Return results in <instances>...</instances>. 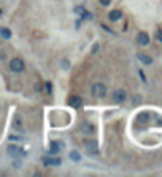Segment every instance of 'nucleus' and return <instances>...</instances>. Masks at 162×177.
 Listing matches in <instances>:
<instances>
[{
  "label": "nucleus",
  "mask_w": 162,
  "mask_h": 177,
  "mask_svg": "<svg viewBox=\"0 0 162 177\" xmlns=\"http://www.w3.org/2000/svg\"><path fill=\"white\" fill-rule=\"evenodd\" d=\"M156 38H157V42H160V43H162V29H159V31H157Z\"/></svg>",
  "instance_id": "nucleus-15"
},
{
  "label": "nucleus",
  "mask_w": 162,
  "mask_h": 177,
  "mask_svg": "<svg viewBox=\"0 0 162 177\" xmlns=\"http://www.w3.org/2000/svg\"><path fill=\"white\" fill-rule=\"evenodd\" d=\"M43 163L48 166H60V160L59 158H43Z\"/></svg>",
  "instance_id": "nucleus-8"
},
{
  "label": "nucleus",
  "mask_w": 162,
  "mask_h": 177,
  "mask_svg": "<svg viewBox=\"0 0 162 177\" xmlns=\"http://www.w3.org/2000/svg\"><path fill=\"white\" fill-rule=\"evenodd\" d=\"M15 128H18V129H21V120L16 117V120H15Z\"/></svg>",
  "instance_id": "nucleus-17"
},
{
  "label": "nucleus",
  "mask_w": 162,
  "mask_h": 177,
  "mask_svg": "<svg viewBox=\"0 0 162 177\" xmlns=\"http://www.w3.org/2000/svg\"><path fill=\"white\" fill-rule=\"evenodd\" d=\"M67 104L70 105V107H73V109H80L81 105H83V99L80 97V96H76V94H73V96H70L68 97V101H67Z\"/></svg>",
  "instance_id": "nucleus-4"
},
{
  "label": "nucleus",
  "mask_w": 162,
  "mask_h": 177,
  "mask_svg": "<svg viewBox=\"0 0 162 177\" xmlns=\"http://www.w3.org/2000/svg\"><path fill=\"white\" fill-rule=\"evenodd\" d=\"M92 96L94 97H105L107 96V86H105L103 83L92 85Z\"/></svg>",
  "instance_id": "nucleus-2"
},
{
  "label": "nucleus",
  "mask_w": 162,
  "mask_h": 177,
  "mask_svg": "<svg viewBox=\"0 0 162 177\" xmlns=\"http://www.w3.org/2000/svg\"><path fill=\"white\" fill-rule=\"evenodd\" d=\"M51 91H53V85L48 81V83H46V93H49V94H51Z\"/></svg>",
  "instance_id": "nucleus-16"
},
{
  "label": "nucleus",
  "mask_w": 162,
  "mask_h": 177,
  "mask_svg": "<svg viewBox=\"0 0 162 177\" xmlns=\"http://www.w3.org/2000/svg\"><path fill=\"white\" fill-rule=\"evenodd\" d=\"M0 15H2V10H0Z\"/></svg>",
  "instance_id": "nucleus-20"
},
{
  "label": "nucleus",
  "mask_w": 162,
  "mask_h": 177,
  "mask_svg": "<svg viewBox=\"0 0 162 177\" xmlns=\"http://www.w3.org/2000/svg\"><path fill=\"white\" fill-rule=\"evenodd\" d=\"M137 42L142 46H146L148 43H150V35H148L146 32H140L138 35H137Z\"/></svg>",
  "instance_id": "nucleus-7"
},
{
  "label": "nucleus",
  "mask_w": 162,
  "mask_h": 177,
  "mask_svg": "<svg viewBox=\"0 0 162 177\" xmlns=\"http://www.w3.org/2000/svg\"><path fill=\"white\" fill-rule=\"evenodd\" d=\"M75 11L80 13V15H83V13H84V8H83V6H78V8H75Z\"/></svg>",
  "instance_id": "nucleus-19"
},
{
  "label": "nucleus",
  "mask_w": 162,
  "mask_h": 177,
  "mask_svg": "<svg viewBox=\"0 0 162 177\" xmlns=\"http://www.w3.org/2000/svg\"><path fill=\"white\" fill-rule=\"evenodd\" d=\"M121 16H122V13L119 10H113V11H110V15H108L110 21H118V19H121Z\"/></svg>",
  "instance_id": "nucleus-9"
},
{
  "label": "nucleus",
  "mask_w": 162,
  "mask_h": 177,
  "mask_svg": "<svg viewBox=\"0 0 162 177\" xmlns=\"http://www.w3.org/2000/svg\"><path fill=\"white\" fill-rule=\"evenodd\" d=\"M26 64H24V61L21 59V58H13L10 61V70L11 72H16V74H21L24 70Z\"/></svg>",
  "instance_id": "nucleus-1"
},
{
  "label": "nucleus",
  "mask_w": 162,
  "mask_h": 177,
  "mask_svg": "<svg viewBox=\"0 0 162 177\" xmlns=\"http://www.w3.org/2000/svg\"><path fill=\"white\" fill-rule=\"evenodd\" d=\"M70 158H72L73 161H80L81 160V157H80L78 152H70Z\"/></svg>",
  "instance_id": "nucleus-14"
},
{
  "label": "nucleus",
  "mask_w": 162,
  "mask_h": 177,
  "mask_svg": "<svg viewBox=\"0 0 162 177\" xmlns=\"http://www.w3.org/2000/svg\"><path fill=\"white\" fill-rule=\"evenodd\" d=\"M138 59L142 61L143 64H148V66H150V64H153V59L150 58V56H146L145 53H138Z\"/></svg>",
  "instance_id": "nucleus-10"
},
{
  "label": "nucleus",
  "mask_w": 162,
  "mask_h": 177,
  "mask_svg": "<svg viewBox=\"0 0 162 177\" xmlns=\"http://www.w3.org/2000/svg\"><path fill=\"white\" fill-rule=\"evenodd\" d=\"M100 3H102L103 6H108V5L111 3V0H100Z\"/></svg>",
  "instance_id": "nucleus-18"
},
{
  "label": "nucleus",
  "mask_w": 162,
  "mask_h": 177,
  "mask_svg": "<svg viewBox=\"0 0 162 177\" xmlns=\"http://www.w3.org/2000/svg\"><path fill=\"white\" fill-rule=\"evenodd\" d=\"M81 131L83 132H94V126L89 125V123H83L81 125Z\"/></svg>",
  "instance_id": "nucleus-12"
},
{
  "label": "nucleus",
  "mask_w": 162,
  "mask_h": 177,
  "mask_svg": "<svg viewBox=\"0 0 162 177\" xmlns=\"http://www.w3.org/2000/svg\"><path fill=\"white\" fill-rule=\"evenodd\" d=\"M6 152H8V155H11V157H16V158L26 157V152L21 147H18V145H8V147H6Z\"/></svg>",
  "instance_id": "nucleus-3"
},
{
  "label": "nucleus",
  "mask_w": 162,
  "mask_h": 177,
  "mask_svg": "<svg viewBox=\"0 0 162 177\" xmlns=\"http://www.w3.org/2000/svg\"><path fill=\"white\" fill-rule=\"evenodd\" d=\"M126 99H127V93H126L124 89H116L113 93V101L118 102V104H122Z\"/></svg>",
  "instance_id": "nucleus-5"
},
{
  "label": "nucleus",
  "mask_w": 162,
  "mask_h": 177,
  "mask_svg": "<svg viewBox=\"0 0 162 177\" xmlns=\"http://www.w3.org/2000/svg\"><path fill=\"white\" fill-rule=\"evenodd\" d=\"M59 144L57 142H51V145H49V153H51V155H56V153H57L59 152Z\"/></svg>",
  "instance_id": "nucleus-13"
},
{
  "label": "nucleus",
  "mask_w": 162,
  "mask_h": 177,
  "mask_svg": "<svg viewBox=\"0 0 162 177\" xmlns=\"http://www.w3.org/2000/svg\"><path fill=\"white\" fill-rule=\"evenodd\" d=\"M0 35H2L3 38H11V31L10 29H6V27H0Z\"/></svg>",
  "instance_id": "nucleus-11"
},
{
  "label": "nucleus",
  "mask_w": 162,
  "mask_h": 177,
  "mask_svg": "<svg viewBox=\"0 0 162 177\" xmlns=\"http://www.w3.org/2000/svg\"><path fill=\"white\" fill-rule=\"evenodd\" d=\"M84 148H86V152L91 153V155H95V153L98 152V147H97V142H95V140L86 142V144H84Z\"/></svg>",
  "instance_id": "nucleus-6"
}]
</instances>
